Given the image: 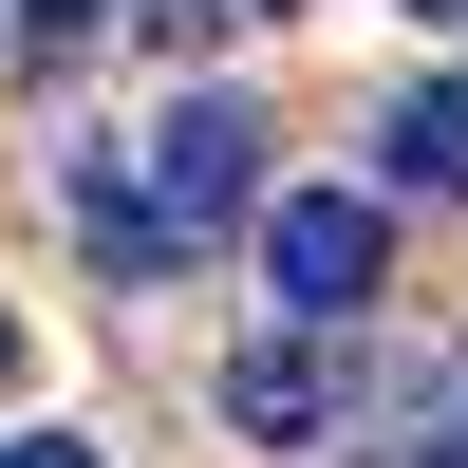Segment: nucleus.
Segmentation results:
<instances>
[{
    "mask_svg": "<svg viewBox=\"0 0 468 468\" xmlns=\"http://www.w3.org/2000/svg\"><path fill=\"white\" fill-rule=\"evenodd\" d=\"M319 412H337V356H319V337H244V356H225V431L300 450Z\"/></svg>",
    "mask_w": 468,
    "mask_h": 468,
    "instance_id": "nucleus-3",
    "label": "nucleus"
},
{
    "mask_svg": "<svg viewBox=\"0 0 468 468\" xmlns=\"http://www.w3.org/2000/svg\"><path fill=\"white\" fill-rule=\"evenodd\" d=\"M75 244H94V262H112V282H169V262H187V225H169V207H150V187H132V169H75Z\"/></svg>",
    "mask_w": 468,
    "mask_h": 468,
    "instance_id": "nucleus-4",
    "label": "nucleus"
},
{
    "mask_svg": "<svg viewBox=\"0 0 468 468\" xmlns=\"http://www.w3.org/2000/svg\"><path fill=\"white\" fill-rule=\"evenodd\" d=\"M0 394H19V319H0Z\"/></svg>",
    "mask_w": 468,
    "mask_h": 468,
    "instance_id": "nucleus-9",
    "label": "nucleus"
},
{
    "mask_svg": "<svg viewBox=\"0 0 468 468\" xmlns=\"http://www.w3.org/2000/svg\"><path fill=\"white\" fill-rule=\"evenodd\" d=\"M412 19H450V0H412Z\"/></svg>",
    "mask_w": 468,
    "mask_h": 468,
    "instance_id": "nucleus-11",
    "label": "nucleus"
},
{
    "mask_svg": "<svg viewBox=\"0 0 468 468\" xmlns=\"http://www.w3.org/2000/svg\"><path fill=\"white\" fill-rule=\"evenodd\" d=\"M394 187H431V207H468V75H431V94H394Z\"/></svg>",
    "mask_w": 468,
    "mask_h": 468,
    "instance_id": "nucleus-5",
    "label": "nucleus"
},
{
    "mask_svg": "<svg viewBox=\"0 0 468 468\" xmlns=\"http://www.w3.org/2000/svg\"><path fill=\"white\" fill-rule=\"evenodd\" d=\"M375 244H394V225H375L356 187H282V207H262V282H282V319H356V300H375Z\"/></svg>",
    "mask_w": 468,
    "mask_h": 468,
    "instance_id": "nucleus-1",
    "label": "nucleus"
},
{
    "mask_svg": "<svg viewBox=\"0 0 468 468\" xmlns=\"http://www.w3.org/2000/svg\"><path fill=\"white\" fill-rule=\"evenodd\" d=\"M150 207H169L187 244L244 225V207H262V112H244V94H187L169 132H150Z\"/></svg>",
    "mask_w": 468,
    "mask_h": 468,
    "instance_id": "nucleus-2",
    "label": "nucleus"
},
{
    "mask_svg": "<svg viewBox=\"0 0 468 468\" xmlns=\"http://www.w3.org/2000/svg\"><path fill=\"white\" fill-rule=\"evenodd\" d=\"M0 468H94V450H75V431H0Z\"/></svg>",
    "mask_w": 468,
    "mask_h": 468,
    "instance_id": "nucleus-8",
    "label": "nucleus"
},
{
    "mask_svg": "<svg viewBox=\"0 0 468 468\" xmlns=\"http://www.w3.org/2000/svg\"><path fill=\"white\" fill-rule=\"evenodd\" d=\"M132 37H150V57H207V37H225V0H132Z\"/></svg>",
    "mask_w": 468,
    "mask_h": 468,
    "instance_id": "nucleus-6",
    "label": "nucleus"
},
{
    "mask_svg": "<svg viewBox=\"0 0 468 468\" xmlns=\"http://www.w3.org/2000/svg\"><path fill=\"white\" fill-rule=\"evenodd\" d=\"M431 468H468V431H450V450H431Z\"/></svg>",
    "mask_w": 468,
    "mask_h": 468,
    "instance_id": "nucleus-10",
    "label": "nucleus"
},
{
    "mask_svg": "<svg viewBox=\"0 0 468 468\" xmlns=\"http://www.w3.org/2000/svg\"><path fill=\"white\" fill-rule=\"evenodd\" d=\"M94 19H112V0H19V57H75Z\"/></svg>",
    "mask_w": 468,
    "mask_h": 468,
    "instance_id": "nucleus-7",
    "label": "nucleus"
}]
</instances>
